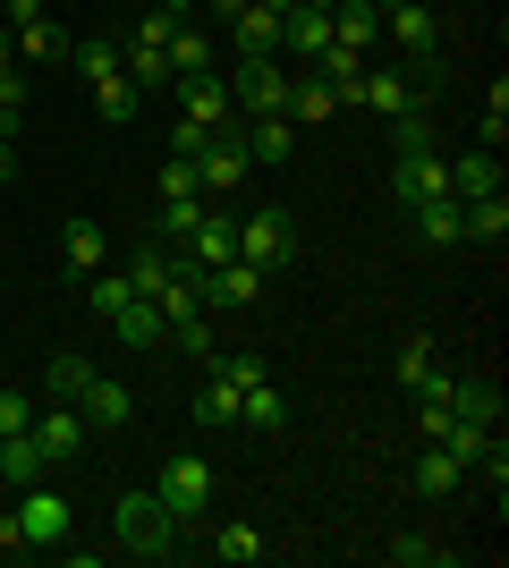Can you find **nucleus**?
I'll list each match as a JSON object with an SVG mask.
<instances>
[{"label":"nucleus","instance_id":"obj_1","mask_svg":"<svg viewBox=\"0 0 509 568\" xmlns=\"http://www.w3.org/2000/svg\"><path fill=\"white\" fill-rule=\"evenodd\" d=\"M111 535H120L128 560H170V551H179V535H187V518H179V509H162V493H120Z\"/></svg>","mask_w":509,"mask_h":568},{"label":"nucleus","instance_id":"obj_2","mask_svg":"<svg viewBox=\"0 0 509 568\" xmlns=\"http://www.w3.org/2000/svg\"><path fill=\"white\" fill-rule=\"evenodd\" d=\"M9 526H18V551H51V544H69L77 535V509L51 484H26L18 509H9Z\"/></svg>","mask_w":509,"mask_h":568},{"label":"nucleus","instance_id":"obj_3","mask_svg":"<svg viewBox=\"0 0 509 568\" xmlns=\"http://www.w3.org/2000/svg\"><path fill=\"white\" fill-rule=\"evenodd\" d=\"M289 255H297L289 213H281V204H255V213L238 221V263H255V272H289Z\"/></svg>","mask_w":509,"mask_h":568},{"label":"nucleus","instance_id":"obj_4","mask_svg":"<svg viewBox=\"0 0 509 568\" xmlns=\"http://www.w3.org/2000/svg\"><path fill=\"white\" fill-rule=\"evenodd\" d=\"M179 119L213 128V136H238V102H230V77H179Z\"/></svg>","mask_w":509,"mask_h":568},{"label":"nucleus","instance_id":"obj_5","mask_svg":"<svg viewBox=\"0 0 509 568\" xmlns=\"http://www.w3.org/2000/svg\"><path fill=\"white\" fill-rule=\"evenodd\" d=\"M230 102H238L246 119L289 111V60H238V77H230Z\"/></svg>","mask_w":509,"mask_h":568},{"label":"nucleus","instance_id":"obj_6","mask_svg":"<svg viewBox=\"0 0 509 568\" xmlns=\"http://www.w3.org/2000/svg\"><path fill=\"white\" fill-rule=\"evenodd\" d=\"M153 493H162V509H179V518L195 526V518H204V500H213V467H204L195 450H179L162 475H153Z\"/></svg>","mask_w":509,"mask_h":568},{"label":"nucleus","instance_id":"obj_7","mask_svg":"<svg viewBox=\"0 0 509 568\" xmlns=\"http://www.w3.org/2000/svg\"><path fill=\"white\" fill-rule=\"evenodd\" d=\"M390 187H399V204H434V195H450V162H441L434 144L390 153Z\"/></svg>","mask_w":509,"mask_h":568},{"label":"nucleus","instance_id":"obj_8","mask_svg":"<svg viewBox=\"0 0 509 568\" xmlns=\"http://www.w3.org/2000/svg\"><path fill=\"white\" fill-rule=\"evenodd\" d=\"M179 263H187V272H221V263H238V221L204 213L187 237H179Z\"/></svg>","mask_w":509,"mask_h":568},{"label":"nucleus","instance_id":"obj_9","mask_svg":"<svg viewBox=\"0 0 509 568\" xmlns=\"http://www.w3.org/2000/svg\"><path fill=\"white\" fill-rule=\"evenodd\" d=\"M246 170H255V162H246V144L238 136H213L204 153H195V187H204V195H238Z\"/></svg>","mask_w":509,"mask_h":568},{"label":"nucleus","instance_id":"obj_10","mask_svg":"<svg viewBox=\"0 0 509 568\" xmlns=\"http://www.w3.org/2000/svg\"><path fill=\"white\" fill-rule=\"evenodd\" d=\"M26 433H34V450H43L51 467H69V458L85 450V416H77V407H34Z\"/></svg>","mask_w":509,"mask_h":568},{"label":"nucleus","instance_id":"obj_11","mask_svg":"<svg viewBox=\"0 0 509 568\" xmlns=\"http://www.w3.org/2000/svg\"><path fill=\"white\" fill-rule=\"evenodd\" d=\"M264 297V272L255 263H221V272H204V314H238Z\"/></svg>","mask_w":509,"mask_h":568},{"label":"nucleus","instance_id":"obj_12","mask_svg":"<svg viewBox=\"0 0 509 568\" xmlns=\"http://www.w3.org/2000/svg\"><path fill=\"white\" fill-rule=\"evenodd\" d=\"M77 416H85V425H94V433H120L128 416H136V399H128V382L94 374V382H85V390H77Z\"/></svg>","mask_w":509,"mask_h":568},{"label":"nucleus","instance_id":"obj_13","mask_svg":"<svg viewBox=\"0 0 509 568\" xmlns=\"http://www.w3.org/2000/svg\"><path fill=\"white\" fill-rule=\"evenodd\" d=\"M230 43H238V60H281V18H272L264 0H246L238 18H230Z\"/></svg>","mask_w":509,"mask_h":568},{"label":"nucleus","instance_id":"obj_14","mask_svg":"<svg viewBox=\"0 0 509 568\" xmlns=\"http://www.w3.org/2000/svg\"><path fill=\"white\" fill-rule=\"evenodd\" d=\"M357 102H365V111H383V119H399V111H425V94L408 85V69H365Z\"/></svg>","mask_w":509,"mask_h":568},{"label":"nucleus","instance_id":"obj_15","mask_svg":"<svg viewBox=\"0 0 509 568\" xmlns=\"http://www.w3.org/2000/svg\"><path fill=\"white\" fill-rule=\"evenodd\" d=\"M238 144H246V162H289L297 119L289 111H264V119H246V128H238Z\"/></svg>","mask_w":509,"mask_h":568},{"label":"nucleus","instance_id":"obj_16","mask_svg":"<svg viewBox=\"0 0 509 568\" xmlns=\"http://www.w3.org/2000/svg\"><path fill=\"white\" fill-rule=\"evenodd\" d=\"M450 195H459V204H476V195H501V153H492V144L459 153V162H450Z\"/></svg>","mask_w":509,"mask_h":568},{"label":"nucleus","instance_id":"obj_17","mask_svg":"<svg viewBox=\"0 0 509 568\" xmlns=\"http://www.w3.org/2000/svg\"><path fill=\"white\" fill-rule=\"evenodd\" d=\"M238 407H246V390H238L230 374H213L204 390H195V407H187V416H195L204 433H230V425H238Z\"/></svg>","mask_w":509,"mask_h":568},{"label":"nucleus","instance_id":"obj_18","mask_svg":"<svg viewBox=\"0 0 509 568\" xmlns=\"http://www.w3.org/2000/svg\"><path fill=\"white\" fill-rule=\"evenodd\" d=\"M332 111H339V94H332V85H323L315 69H289V119H297V128H323Z\"/></svg>","mask_w":509,"mask_h":568},{"label":"nucleus","instance_id":"obj_19","mask_svg":"<svg viewBox=\"0 0 509 568\" xmlns=\"http://www.w3.org/2000/svg\"><path fill=\"white\" fill-rule=\"evenodd\" d=\"M94 111L102 119H111V128H136V119H145V85H136V77H102V85H94Z\"/></svg>","mask_w":509,"mask_h":568},{"label":"nucleus","instance_id":"obj_20","mask_svg":"<svg viewBox=\"0 0 509 568\" xmlns=\"http://www.w3.org/2000/svg\"><path fill=\"white\" fill-rule=\"evenodd\" d=\"M408 221H416V237H425V246H459V237H467V221H459V195L408 204Z\"/></svg>","mask_w":509,"mask_h":568},{"label":"nucleus","instance_id":"obj_21","mask_svg":"<svg viewBox=\"0 0 509 568\" xmlns=\"http://www.w3.org/2000/svg\"><path fill=\"white\" fill-rule=\"evenodd\" d=\"M102 255H111V246H102L94 221H69V230H60V263H69V281H94Z\"/></svg>","mask_w":509,"mask_h":568},{"label":"nucleus","instance_id":"obj_22","mask_svg":"<svg viewBox=\"0 0 509 568\" xmlns=\"http://www.w3.org/2000/svg\"><path fill=\"white\" fill-rule=\"evenodd\" d=\"M238 425H255V433H289V399H281V382H246V407H238Z\"/></svg>","mask_w":509,"mask_h":568},{"label":"nucleus","instance_id":"obj_23","mask_svg":"<svg viewBox=\"0 0 509 568\" xmlns=\"http://www.w3.org/2000/svg\"><path fill=\"white\" fill-rule=\"evenodd\" d=\"M332 43L339 51H374V43H383V18H374L365 0H339V9H332Z\"/></svg>","mask_w":509,"mask_h":568},{"label":"nucleus","instance_id":"obj_24","mask_svg":"<svg viewBox=\"0 0 509 568\" xmlns=\"http://www.w3.org/2000/svg\"><path fill=\"white\" fill-rule=\"evenodd\" d=\"M0 475H9L18 493H26V484H43V475H51V458L34 450V433H0Z\"/></svg>","mask_w":509,"mask_h":568},{"label":"nucleus","instance_id":"obj_25","mask_svg":"<svg viewBox=\"0 0 509 568\" xmlns=\"http://www.w3.org/2000/svg\"><path fill=\"white\" fill-rule=\"evenodd\" d=\"M111 332H120L128 348H153V339H170V323H162V306H153V297H128V306L111 314Z\"/></svg>","mask_w":509,"mask_h":568},{"label":"nucleus","instance_id":"obj_26","mask_svg":"<svg viewBox=\"0 0 509 568\" xmlns=\"http://www.w3.org/2000/svg\"><path fill=\"white\" fill-rule=\"evenodd\" d=\"M459 484H467V467H459V458H450V450H441V442H425V450H416V493H459Z\"/></svg>","mask_w":509,"mask_h":568},{"label":"nucleus","instance_id":"obj_27","mask_svg":"<svg viewBox=\"0 0 509 568\" xmlns=\"http://www.w3.org/2000/svg\"><path fill=\"white\" fill-rule=\"evenodd\" d=\"M450 416H459V425H501V390H492V382H459V390H450Z\"/></svg>","mask_w":509,"mask_h":568},{"label":"nucleus","instance_id":"obj_28","mask_svg":"<svg viewBox=\"0 0 509 568\" xmlns=\"http://www.w3.org/2000/svg\"><path fill=\"white\" fill-rule=\"evenodd\" d=\"M467 237H485V246H501L509 237V195H476V204H459Z\"/></svg>","mask_w":509,"mask_h":568},{"label":"nucleus","instance_id":"obj_29","mask_svg":"<svg viewBox=\"0 0 509 568\" xmlns=\"http://www.w3.org/2000/svg\"><path fill=\"white\" fill-rule=\"evenodd\" d=\"M204 69H213V43H204L195 18H187L179 34H170V85H179V77H204Z\"/></svg>","mask_w":509,"mask_h":568},{"label":"nucleus","instance_id":"obj_30","mask_svg":"<svg viewBox=\"0 0 509 568\" xmlns=\"http://www.w3.org/2000/svg\"><path fill=\"white\" fill-rule=\"evenodd\" d=\"M69 60H77V77H85V85L120 77V43H111V34H85V43H69Z\"/></svg>","mask_w":509,"mask_h":568},{"label":"nucleus","instance_id":"obj_31","mask_svg":"<svg viewBox=\"0 0 509 568\" xmlns=\"http://www.w3.org/2000/svg\"><path fill=\"white\" fill-rule=\"evenodd\" d=\"M18 60H69V34L51 26V9L34 26H18Z\"/></svg>","mask_w":509,"mask_h":568},{"label":"nucleus","instance_id":"obj_32","mask_svg":"<svg viewBox=\"0 0 509 568\" xmlns=\"http://www.w3.org/2000/svg\"><path fill=\"white\" fill-rule=\"evenodd\" d=\"M77 288H85V306H94L102 323H111V314H120L128 297H136V281H128V272H94V281H77Z\"/></svg>","mask_w":509,"mask_h":568},{"label":"nucleus","instance_id":"obj_33","mask_svg":"<svg viewBox=\"0 0 509 568\" xmlns=\"http://www.w3.org/2000/svg\"><path fill=\"white\" fill-rule=\"evenodd\" d=\"M383 560H390V568H441L450 551H441V544H425V535H390V544H383Z\"/></svg>","mask_w":509,"mask_h":568},{"label":"nucleus","instance_id":"obj_34","mask_svg":"<svg viewBox=\"0 0 509 568\" xmlns=\"http://www.w3.org/2000/svg\"><path fill=\"white\" fill-rule=\"evenodd\" d=\"M213 551H221V560H230V568H246V560H264V535H255V526H221V535H213Z\"/></svg>","mask_w":509,"mask_h":568},{"label":"nucleus","instance_id":"obj_35","mask_svg":"<svg viewBox=\"0 0 509 568\" xmlns=\"http://www.w3.org/2000/svg\"><path fill=\"white\" fill-rule=\"evenodd\" d=\"M162 204H204V187H195V162H187V153H170V162H162Z\"/></svg>","mask_w":509,"mask_h":568},{"label":"nucleus","instance_id":"obj_36","mask_svg":"<svg viewBox=\"0 0 509 568\" xmlns=\"http://www.w3.org/2000/svg\"><path fill=\"white\" fill-rule=\"evenodd\" d=\"M85 382H94V365H85V356H51V374H43V390H51V399H77V390H85Z\"/></svg>","mask_w":509,"mask_h":568},{"label":"nucleus","instance_id":"obj_37","mask_svg":"<svg viewBox=\"0 0 509 568\" xmlns=\"http://www.w3.org/2000/svg\"><path fill=\"white\" fill-rule=\"evenodd\" d=\"M170 348H187V356H204V365H213V356H221V339H213V314H187V323L170 332Z\"/></svg>","mask_w":509,"mask_h":568},{"label":"nucleus","instance_id":"obj_38","mask_svg":"<svg viewBox=\"0 0 509 568\" xmlns=\"http://www.w3.org/2000/svg\"><path fill=\"white\" fill-rule=\"evenodd\" d=\"M179 26H187L179 9H145V18L128 26V43H162V51H170V34H179Z\"/></svg>","mask_w":509,"mask_h":568},{"label":"nucleus","instance_id":"obj_39","mask_svg":"<svg viewBox=\"0 0 509 568\" xmlns=\"http://www.w3.org/2000/svg\"><path fill=\"white\" fill-rule=\"evenodd\" d=\"M441 356H434V339H408V348H399V390H416V382L434 374Z\"/></svg>","mask_w":509,"mask_h":568},{"label":"nucleus","instance_id":"obj_40","mask_svg":"<svg viewBox=\"0 0 509 568\" xmlns=\"http://www.w3.org/2000/svg\"><path fill=\"white\" fill-rule=\"evenodd\" d=\"M213 374H230V382L246 390V382H264L272 365H264V356H246V348H230V356H213Z\"/></svg>","mask_w":509,"mask_h":568},{"label":"nucleus","instance_id":"obj_41","mask_svg":"<svg viewBox=\"0 0 509 568\" xmlns=\"http://www.w3.org/2000/svg\"><path fill=\"white\" fill-rule=\"evenodd\" d=\"M204 144H213V128H195V119H170V153H187V162H195Z\"/></svg>","mask_w":509,"mask_h":568},{"label":"nucleus","instance_id":"obj_42","mask_svg":"<svg viewBox=\"0 0 509 568\" xmlns=\"http://www.w3.org/2000/svg\"><path fill=\"white\" fill-rule=\"evenodd\" d=\"M34 425V399H26V390H0V433H26Z\"/></svg>","mask_w":509,"mask_h":568},{"label":"nucleus","instance_id":"obj_43","mask_svg":"<svg viewBox=\"0 0 509 568\" xmlns=\"http://www.w3.org/2000/svg\"><path fill=\"white\" fill-rule=\"evenodd\" d=\"M153 221H162V237H187L195 221H204V204H162V213H153Z\"/></svg>","mask_w":509,"mask_h":568},{"label":"nucleus","instance_id":"obj_44","mask_svg":"<svg viewBox=\"0 0 509 568\" xmlns=\"http://www.w3.org/2000/svg\"><path fill=\"white\" fill-rule=\"evenodd\" d=\"M0 18H9V34H18V26H34V18H43V0H0Z\"/></svg>","mask_w":509,"mask_h":568},{"label":"nucleus","instance_id":"obj_45","mask_svg":"<svg viewBox=\"0 0 509 568\" xmlns=\"http://www.w3.org/2000/svg\"><path fill=\"white\" fill-rule=\"evenodd\" d=\"M9 170H18V153H9V128H0V187H9Z\"/></svg>","mask_w":509,"mask_h":568},{"label":"nucleus","instance_id":"obj_46","mask_svg":"<svg viewBox=\"0 0 509 568\" xmlns=\"http://www.w3.org/2000/svg\"><path fill=\"white\" fill-rule=\"evenodd\" d=\"M0 69H18V34H0Z\"/></svg>","mask_w":509,"mask_h":568},{"label":"nucleus","instance_id":"obj_47","mask_svg":"<svg viewBox=\"0 0 509 568\" xmlns=\"http://www.w3.org/2000/svg\"><path fill=\"white\" fill-rule=\"evenodd\" d=\"M145 9H179V18H195V0H145Z\"/></svg>","mask_w":509,"mask_h":568},{"label":"nucleus","instance_id":"obj_48","mask_svg":"<svg viewBox=\"0 0 509 568\" xmlns=\"http://www.w3.org/2000/svg\"><path fill=\"white\" fill-rule=\"evenodd\" d=\"M213 9H221V18H238V9H246V0H213Z\"/></svg>","mask_w":509,"mask_h":568},{"label":"nucleus","instance_id":"obj_49","mask_svg":"<svg viewBox=\"0 0 509 568\" xmlns=\"http://www.w3.org/2000/svg\"><path fill=\"white\" fill-rule=\"evenodd\" d=\"M365 9H374V18H390V9H399V0H365Z\"/></svg>","mask_w":509,"mask_h":568},{"label":"nucleus","instance_id":"obj_50","mask_svg":"<svg viewBox=\"0 0 509 568\" xmlns=\"http://www.w3.org/2000/svg\"><path fill=\"white\" fill-rule=\"evenodd\" d=\"M297 9H339V0H297Z\"/></svg>","mask_w":509,"mask_h":568}]
</instances>
